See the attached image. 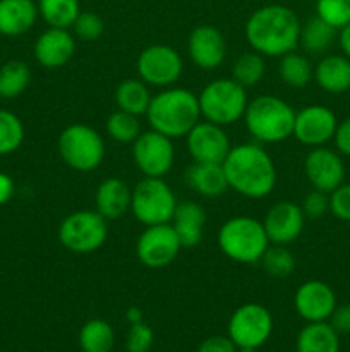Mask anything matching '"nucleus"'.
I'll return each mask as SVG.
<instances>
[{"mask_svg": "<svg viewBox=\"0 0 350 352\" xmlns=\"http://www.w3.org/2000/svg\"><path fill=\"white\" fill-rule=\"evenodd\" d=\"M301 26L294 10L280 3H270L250 14L244 31L254 52L263 57H281L297 50Z\"/></svg>", "mask_w": 350, "mask_h": 352, "instance_id": "f257e3e1", "label": "nucleus"}, {"mask_svg": "<svg viewBox=\"0 0 350 352\" xmlns=\"http://www.w3.org/2000/svg\"><path fill=\"white\" fill-rule=\"evenodd\" d=\"M222 165L229 188L246 198H266L277 186L273 158L259 143L232 146Z\"/></svg>", "mask_w": 350, "mask_h": 352, "instance_id": "f03ea898", "label": "nucleus"}, {"mask_svg": "<svg viewBox=\"0 0 350 352\" xmlns=\"http://www.w3.org/2000/svg\"><path fill=\"white\" fill-rule=\"evenodd\" d=\"M146 117L151 129L170 140L187 136L189 131L201 120L198 95L191 89L168 86L151 98Z\"/></svg>", "mask_w": 350, "mask_h": 352, "instance_id": "7ed1b4c3", "label": "nucleus"}, {"mask_svg": "<svg viewBox=\"0 0 350 352\" xmlns=\"http://www.w3.org/2000/svg\"><path fill=\"white\" fill-rule=\"evenodd\" d=\"M244 122L259 144L281 143L294 134L295 110L278 96L261 95L247 103Z\"/></svg>", "mask_w": 350, "mask_h": 352, "instance_id": "20e7f679", "label": "nucleus"}, {"mask_svg": "<svg viewBox=\"0 0 350 352\" xmlns=\"http://www.w3.org/2000/svg\"><path fill=\"white\" fill-rule=\"evenodd\" d=\"M220 251L235 263H259L270 246L263 222L249 215H237L226 220L218 230Z\"/></svg>", "mask_w": 350, "mask_h": 352, "instance_id": "39448f33", "label": "nucleus"}, {"mask_svg": "<svg viewBox=\"0 0 350 352\" xmlns=\"http://www.w3.org/2000/svg\"><path fill=\"white\" fill-rule=\"evenodd\" d=\"M201 119L225 127L235 124L246 113V88L229 78H220L208 82L198 95Z\"/></svg>", "mask_w": 350, "mask_h": 352, "instance_id": "423d86ee", "label": "nucleus"}, {"mask_svg": "<svg viewBox=\"0 0 350 352\" xmlns=\"http://www.w3.org/2000/svg\"><path fill=\"white\" fill-rule=\"evenodd\" d=\"M58 155L62 162L74 170H96L105 158V141L93 127L72 124L58 136Z\"/></svg>", "mask_w": 350, "mask_h": 352, "instance_id": "0eeeda50", "label": "nucleus"}, {"mask_svg": "<svg viewBox=\"0 0 350 352\" xmlns=\"http://www.w3.org/2000/svg\"><path fill=\"white\" fill-rule=\"evenodd\" d=\"M175 208V192L163 177H144L132 189L130 212L144 227L170 223Z\"/></svg>", "mask_w": 350, "mask_h": 352, "instance_id": "6e6552de", "label": "nucleus"}, {"mask_svg": "<svg viewBox=\"0 0 350 352\" xmlns=\"http://www.w3.org/2000/svg\"><path fill=\"white\" fill-rule=\"evenodd\" d=\"M108 237V220L96 210H78L65 217L58 227V241L72 253L86 254L100 250Z\"/></svg>", "mask_w": 350, "mask_h": 352, "instance_id": "1a4fd4ad", "label": "nucleus"}, {"mask_svg": "<svg viewBox=\"0 0 350 352\" xmlns=\"http://www.w3.org/2000/svg\"><path fill=\"white\" fill-rule=\"evenodd\" d=\"M273 332L270 309L256 302L239 306L229 320V337L237 347L259 349Z\"/></svg>", "mask_w": 350, "mask_h": 352, "instance_id": "9d476101", "label": "nucleus"}, {"mask_svg": "<svg viewBox=\"0 0 350 352\" xmlns=\"http://www.w3.org/2000/svg\"><path fill=\"white\" fill-rule=\"evenodd\" d=\"M184 69L180 54L170 45H150L137 57V76L148 86L168 88L178 81Z\"/></svg>", "mask_w": 350, "mask_h": 352, "instance_id": "9b49d317", "label": "nucleus"}, {"mask_svg": "<svg viewBox=\"0 0 350 352\" xmlns=\"http://www.w3.org/2000/svg\"><path fill=\"white\" fill-rule=\"evenodd\" d=\"M132 158L144 177H163L174 165V143L158 131H144L132 143Z\"/></svg>", "mask_w": 350, "mask_h": 352, "instance_id": "f8f14e48", "label": "nucleus"}, {"mask_svg": "<svg viewBox=\"0 0 350 352\" xmlns=\"http://www.w3.org/2000/svg\"><path fill=\"white\" fill-rule=\"evenodd\" d=\"M182 244L172 223L148 226L136 243L137 260L148 268H163L178 256Z\"/></svg>", "mask_w": 350, "mask_h": 352, "instance_id": "ddd939ff", "label": "nucleus"}, {"mask_svg": "<svg viewBox=\"0 0 350 352\" xmlns=\"http://www.w3.org/2000/svg\"><path fill=\"white\" fill-rule=\"evenodd\" d=\"M185 144L192 160L199 164H223L232 148L225 129L205 119L189 131Z\"/></svg>", "mask_w": 350, "mask_h": 352, "instance_id": "4468645a", "label": "nucleus"}, {"mask_svg": "<svg viewBox=\"0 0 350 352\" xmlns=\"http://www.w3.org/2000/svg\"><path fill=\"white\" fill-rule=\"evenodd\" d=\"M338 120L325 105H307L295 112L294 134L292 136L305 146H325L335 136Z\"/></svg>", "mask_w": 350, "mask_h": 352, "instance_id": "2eb2a0df", "label": "nucleus"}, {"mask_svg": "<svg viewBox=\"0 0 350 352\" xmlns=\"http://www.w3.org/2000/svg\"><path fill=\"white\" fill-rule=\"evenodd\" d=\"M304 172L312 188L328 195L343 184L345 179V165L340 155L325 146H316L309 151L304 160Z\"/></svg>", "mask_w": 350, "mask_h": 352, "instance_id": "dca6fc26", "label": "nucleus"}, {"mask_svg": "<svg viewBox=\"0 0 350 352\" xmlns=\"http://www.w3.org/2000/svg\"><path fill=\"white\" fill-rule=\"evenodd\" d=\"M294 306L307 323L328 322L336 308V296L326 282L307 280L295 291Z\"/></svg>", "mask_w": 350, "mask_h": 352, "instance_id": "f3484780", "label": "nucleus"}, {"mask_svg": "<svg viewBox=\"0 0 350 352\" xmlns=\"http://www.w3.org/2000/svg\"><path fill=\"white\" fill-rule=\"evenodd\" d=\"M189 57L202 71H215L226 57V41L222 31L211 24H199L187 40Z\"/></svg>", "mask_w": 350, "mask_h": 352, "instance_id": "a211bd4d", "label": "nucleus"}, {"mask_svg": "<svg viewBox=\"0 0 350 352\" xmlns=\"http://www.w3.org/2000/svg\"><path fill=\"white\" fill-rule=\"evenodd\" d=\"M305 217L301 205L294 201H278L266 212L263 227L270 244L294 243L304 230Z\"/></svg>", "mask_w": 350, "mask_h": 352, "instance_id": "6ab92c4d", "label": "nucleus"}, {"mask_svg": "<svg viewBox=\"0 0 350 352\" xmlns=\"http://www.w3.org/2000/svg\"><path fill=\"white\" fill-rule=\"evenodd\" d=\"M34 58L45 69H58L67 64L75 52L74 34L64 28L45 30L34 41Z\"/></svg>", "mask_w": 350, "mask_h": 352, "instance_id": "aec40b11", "label": "nucleus"}, {"mask_svg": "<svg viewBox=\"0 0 350 352\" xmlns=\"http://www.w3.org/2000/svg\"><path fill=\"white\" fill-rule=\"evenodd\" d=\"M130 199H132V189L126 181L117 177L105 179L96 189V212L108 222L122 219L130 210Z\"/></svg>", "mask_w": 350, "mask_h": 352, "instance_id": "412c9836", "label": "nucleus"}, {"mask_svg": "<svg viewBox=\"0 0 350 352\" xmlns=\"http://www.w3.org/2000/svg\"><path fill=\"white\" fill-rule=\"evenodd\" d=\"M170 223L182 248H196L205 236L206 210L196 201L177 203Z\"/></svg>", "mask_w": 350, "mask_h": 352, "instance_id": "4be33fe9", "label": "nucleus"}, {"mask_svg": "<svg viewBox=\"0 0 350 352\" xmlns=\"http://www.w3.org/2000/svg\"><path fill=\"white\" fill-rule=\"evenodd\" d=\"M38 16L34 0H0V34L21 36L36 24Z\"/></svg>", "mask_w": 350, "mask_h": 352, "instance_id": "5701e85b", "label": "nucleus"}, {"mask_svg": "<svg viewBox=\"0 0 350 352\" xmlns=\"http://www.w3.org/2000/svg\"><path fill=\"white\" fill-rule=\"evenodd\" d=\"M184 181L189 188L205 198H218L229 191L225 170L222 164H199L194 162L185 170Z\"/></svg>", "mask_w": 350, "mask_h": 352, "instance_id": "b1692460", "label": "nucleus"}, {"mask_svg": "<svg viewBox=\"0 0 350 352\" xmlns=\"http://www.w3.org/2000/svg\"><path fill=\"white\" fill-rule=\"evenodd\" d=\"M314 81L333 95L350 89V60L345 55H326L314 67Z\"/></svg>", "mask_w": 350, "mask_h": 352, "instance_id": "393cba45", "label": "nucleus"}, {"mask_svg": "<svg viewBox=\"0 0 350 352\" xmlns=\"http://www.w3.org/2000/svg\"><path fill=\"white\" fill-rule=\"evenodd\" d=\"M297 352H340V336L328 322L307 323L297 337Z\"/></svg>", "mask_w": 350, "mask_h": 352, "instance_id": "a878e982", "label": "nucleus"}, {"mask_svg": "<svg viewBox=\"0 0 350 352\" xmlns=\"http://www.w3.org/2000/svg\"><path fill=\"white\" fill-rule=\"evenodd\" d=\"M150 86L143 79H126L115 89V105L119 110L129 112L132 116H146L151 103Z\"/></svg>", "mask_w": 350, "mask_h": 352, "instance_id": "bb28decb", "label": "nucleus"}, {"mask_svg": "<svg viewBox=\"0 0 350 352\" xmlns=\"http://www.w3.org/2000/svg\"><path fill=\"white\" fill-rule=\"evenodd\" d=\"M336 31L331 24L323 21L319 16L309 17L301 26V36H299V45L302 50L311 55L325 54L333 45L336 36Z\"/></svg>", "mask_w": 350, "mask_h": 352, "instance_id": "cd10ccee", "label": "nucleus"}, {"mask_svg": "<svg viewBox=\"0 0 350 352\" xmlns=\"http://www.w3.org/2000/svg\"><path fill=\"white\" fill-rule=\"evenodd\" d=\"M278 76L290 88H304L314 79V67L305 55L294 50L280 57Z\"/></svg>", "mask_w": 350, "mask_h": 352, "instance_id": "c85d7f7f", "label": "nucleus"}, {"mask_svg": "<svg viewBox=\"0 0 350 352\" xmlns=\"http://www.w3.org/2000/svg\"><path fill=\"white\" fill-rule=\"evenodd\" d=\"M115 344L112 325L102 318L86 322L79 330V346L82 352H110Z\"/></svg>", "mask_w": 350, "mask_h": 352, "instance_id": "c756f323", "label": "nucleus"}, {"mask_svg": "<svg viewBox=\"0 0 350 352\" xmlns=\"http://www.w3.org/2000/svg\"><path fill=\"white\" fill-rule=\"evenodd\" d=\"M38 12L50 28H72L81 14L79 0H38Z\"/></svg>", "mask_w": 350, "mask_h": 352, "instance_id": "7c9ffc66", "label": "nucleus"}, {"mask_svg": "<svg viewBox=\"0 0 350 352\" xmlns=\"http://www.w3.org/2000/svg\"><path fill=\"white\" fill-rule=\"evenodd\" d=\"M31 71L26 62L9 60L0 67V96L5 100L17 98L27 89Z\"/></svg>", "mask_w": 350, "mask_h": 352, "instance_id": "2f4dec72", "label": "nucleus"}, {"mask_svg": "<svg viewBox=\"0 0 350 352\" xmlns=\"http://www.w3.org/2000/svg\"><path fill=\"white\" fill-rule=\"evenodd\" d=\"M264 72H266V64L263 55L254 50L239 55L232 65V79L244 88H253L261 82Z\"/></svg>", "mask_w": 350, "mask_h": 352, "instance_id": "473e14b6", "label": "nucleus"}, {"mask_svg": "<svg viewBox=\"0 0 350 352\" xmlns=\"http://www.w3.org/2000/svg\"><path fill=\"white\" fill-rule=\"evenodd\" d=\"M259 263L268 275L277 278L290 277L295 270V265H297L295 263L294 253L287 246H283V244L268 246Z\"/></svg>", "mask_w": 350, "mask_h": 352, "instance_id": "72a5a7b5", "label": "nucleus"}, {"mask_svg": "<svg viewBox=\"0 0 350 352\" xmlns=\"http://www.w3.org/2000/svg\"><path fill=\"white\" fill-rule=\"evenodd\" d=\"M105 129L106 134L113 141H117V143H134L136 138L141 134V126L137 117L119 109L113 113H110L105 122Z\"/></svg>", "mask_w": 350, "mask_h": 352, "instance_id": "f704fd0d", "label": "nucleus"}, {"mask_svg": "<svg viewBox=\"0 0 350 352\" xmlns=\"http://www.w3.org/2000/svg\"><path fill=\"white\" fill-rule=\"evenodd\" d=\"M24 141V126L16 113L0 109V157L14 153Z\"/></svg>", "mask_w": 350, "mask_h": 352, "instance_id": "c9c22d12", "label": "nucleus"}, {"mask_svg": "<svg viewBox=\"0 0 350 352\" xmlns=\"http://www.w3.org/2000/svg\"><path fill=\"white\" fill-rule=\"evenodd\" d=\"M316 16L340 31L350 23V0H316Z\"/></svg>", "mask_w": 350, "mask_h": 352, "instance_id": "e433bc0d", "label": "nucleus"}, {"mask_svg": "<svg viewBox=\"0 0 350 352\" xmlns=\"http://www.w3.org/2000/svg\"><path fill=\"white\" fill-rule=\"evenodd\" d=\"M74 36L81 41H96L105 31V23L93 10H81L78 19L72 24Z\"/></svg>", "mask_w": 350, "mask_h": 352, "instance_id": "4c0bfd02", "label": "nucleus"}, {"mask_svg": "<svg viewBox=\"0 0 350 352\" xmlns=\"http://www.w3.org/2000/svg\"><path fill=\"white\" fill-rule=\"evenodd\" d=\"M153 340L154 336L151 327H148L144 322L132 323L127 332L126 349L127 352H150L153 347Z\"/></svg>", "mask_w": 350, "mask_h": 352, "instance_id": "58836bf2", "label": "nucleus"}, {"mask_svg": "<svg viewBox=\"0 0 350 352\" xmlns=\"http://www.w3.org/2000/svg\"><path fill=\"white\" fill-rule=\"evenodd\" d=\"M302 212H304L305 219L319 220L329 212V195L314 189V191L307 192L301 205Z\"/></svg>", "mask_w": 350, "mask_h": 352, "instance_id": "ea45409f", "label": "nucleus"}, {"mask_svg": "<svg viewBox=\"0 0 350 352\" xmlns=\"http://www.w3.org/2000/svg\"><path fill=\"white\" fill-rule=\"evenodd\" d=\"M329 212L343 222H350V184H340L329 192Z\"/></svg>", "mask_w": 350, "mask_h": 352, "instance_id": "a19ab883", "label": "nucleus"}, {"mask_svg": "<svg viewBox=\"0 0 350 352\" xmlns=\"http://www.w3.org/2000/svg\"><path fill=\"white\" fill-rule=\"evenodd\" d=\"M198 352H237V346L229 336H213L199 344Z\"/></svg>", "mask_w": 350, "mask_h": 352, "instance_id": "79ce46f5", "label": "nucleus"}, {"mask_svg": "<svg viewBox=\"0 0 350 352\" xmlns=\"http://www.w3.org/2000/svg\"><path fill=\"white\" fill-rule=\"evenodd\" d=\"M329 325L335 329V332L338 336L350 333V305L336 306L333 315L329 316Z\"/></svg>", "mask_w": 350, "mask_h": 352, "instance_id": "37998d69", "label": "nucleus"}, {"mask_svg": "<svg viewBox=\"0 0 350 352\" xmlns=\"http://www.w3.org/2000/svg\"><path fill=\"white\" fill-rule=\"evenodd\" d=\"M333 141H335V146L340 153L350 157V117H347L336 126Z\"/></svg>", "mask_w": 350, "mask_h": 352, "instance_id": "c03bdc74", "label": "nucleus"}, {"mask_svg": "<svg viewBox=\"0 0 350 352\" xmlns=\"http://www.w3.org/2000/svg\"><path fill=\"white\" fill-rule=\"evenodd\" d=\"M14 196V181L7 174L0 172V206L10 201Z\"/></svg>", "mask_w": 350, "mask_h": 352, "instance_id": "a18cd8bd", "label": "nucleus"}, {"mask_svg": "<svg viewBox=\"0 0 350 352\" xmlns=\"http://www.w3.org/2000/svg\"><path fill=\"white\" fill-rule=\"evenodd\" d=\"M340 47H342L345 57L350 60V23L340 30Z\"/></svg>", "mask_w": 350, "mask_h": 352, "instance_id": "49530a36", "label": "nucleus"}, {"mask_svg": "<svg viewBox=\"0 0 350 352\" xmlns=\"http://www.w3.org/2000/svg\"><path fill=\"white\" fill-rule=\"evenodd\" d=\"M126 318L127 322H129V325H132V323H139L143 322V311H141L139 308H136V306H132V308L127 309Z\"/></svg>", "mask_w": 350, "mask_h": 352, "instance_id": "de8ad7c7", "label": "nucleus"}, {"mask_svg": "<svg viewBox=\"0 0 350 352\" xmlns=\"http://www.w3.org/2000/svg\"><path fill=\"white\" fill-rule=\"evenodd\" d=\"M237 352H257V349H249V347H237Z\"/></svg>", "mask_w": 350, "mask_h": 352, "instance_id": "09e8293b", "label": "nucleus"}]
</instances>
